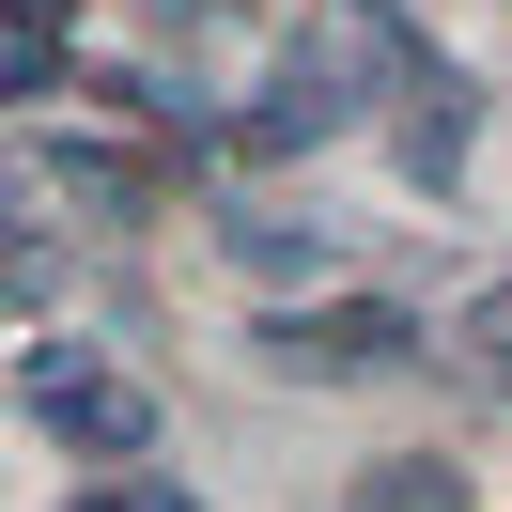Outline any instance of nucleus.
<instances>
[{"label":"nucleus","instance_id":"obj_1","mask_svg":"<svg viewBox=\"0 0 512 512\" xmlns=\"http://www.w3.org/2000/svg\"><path fill=\"white\" fill-rule=\"evenodd\" d=\"M16 404L47 419L63 450H156V388H125L94 342H32V373H16Z\"/></svg>","mask_w":512,"mask_h":512},{"label":"nucleus","instance_id":"obj_6","mask_svg":"<svg viewBox=\"0 0 512 512\" xmlns=\"http://www.w3.org/2000/svg\"><path fill=\"white\" fill-rule=\"evenodd\" d=\"M32 264L47 249H32V218H16V156H0V280H32Z\"/></svg>","mask_w":512,"mask_h":512},{"label":"nucleus","instance_id":"obj_2","mask_svg":"<svg viewBox=\"0 0 512 512\" xmlns=\"http://www.w3.org/2000/svg\"><path fill=\"white\" fill-rule=\"evenodd\" d=\"M342 109H357V63H342V47H295V63L280 78H264V94H249V125H233V140H249V156H311V140L326 125H342Z\"/></svg>","mask_w":512,"mask_h":512},{"label":"nucleus","instance_id":"obj_5","mask_svg":"<svg viewBox=\"0 0 512 512\" xmlns=\"http://www.w3.org/2000/svg\"><path fill=\"white\" fill-rule=\"evenodd\" d=\"M342 512H466V481H450V466H373Z\"/></svg>","mask_w":512,"mask_h":512},{"label":"nucleus","instance_id":"obj_7","mask_svg":"<svg viewBox=\"0 0 512 512\" xmlns=\"http://www.w3.org/2000/svg\"><path fill=\"white\" fill-rule=\"evenodd\" d=\"M78 512H202V497H156V481H109V497H78Z\"/></svg>","mask_w":512,"mask_h":512},{"label":"nucleus","instance_id":"obj_3","mask_svg":"<svg viewBox=\"0 0 512 512\" xmlns=\"http://www.w3.org/2000/svg\"><path fill=\"white\" fill-rule=\"evenodd\" d=\"M419 326L404 311H326V326H264V357H280V373H326V357H404Z\"/></svg>","mask_w":512,"mask_h":512},{"label":"nucleus","instance_id":"obj_4","mask_svg":"<svg viewBox=\"0 0 512 512\" xmlns=\"http://www.w3.org/2000/svg\"><path fill=\"white\" fill-rule=\"evenodd\" d=\"M63 78V0H16L0 16V94H47Z\"/></svg>","mask_w":512,"mask_h":512}]
</instances>
